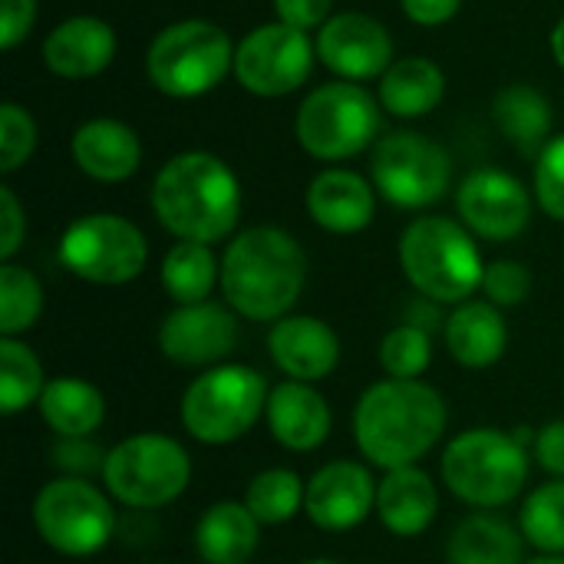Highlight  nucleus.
<instances>
[{
  "label": "nucleus",
  "mask_w": 564,
  "mask_h": 564,
  "mask_svg": "<svg viewBox=\"0 0 564 564\" xmlns=\"http://www.w3.org/2000/svg\"><path fill=\"white\" fill-rule=\"evenodd\" d=\"M446 96V73L430 56H400L383 76L377 99L397 119L430 116Z\"/></svg>",
  "instance_id": "obj_26"
},
{
  "label": "nucleus",
  "mask_w": 564,
  "mask_h": 564,
  "mask_svg": "<svg viewBox=\"0 0 564 564\" xmlns=\"http://www.w3.org/2000/svg\"><path fill=\"white\" fill-rule=\"evenodd\" d=\"M400 268L433 304H463L482 291L486 261L473 231L446 215H423L400 235Z\"/></svg>",
  "instance_id": "obj_4"
},
{
  "label": "nucleus",
  "mask_w": 564,
  "mask_h": 564,
  "mask_svg": "<svg viewBox=\"0 0 564 564\" xmlns=\"http://www.w3.org/2000/svg\"><path fill=\"white\" fill-rule=\"evenodd\" d=\"M221 284V261L212 245L175 241L162 258V288L175 304H202Z\"/></svg>",
  "instance_id": "obj_30"
},
{
  "label": "nucleus",
  "mask_w": 564,
  "mask_h": 564,
  "mask_svg": "<svg viewBox=\"0 0 564 564\" xmlns=\"http://www.w3.org/2000/svg\"><path fill=\"white\" fill-rule=\"evenodd\" d=\"M152 212L178 241L218 245L241 218V182L231 165L205 149L172 155L152 178Z\"/></svg>",
  "instance_id": "obj_2"
},
{
  "label": "nucleus",
  "mask_w": 564,
  "mask_h": 564,
  "mask_svg": "<svg viewBox=\"0 0 564 564\" xmlns=\"http://www.w3.org/2000/svg\"><path fill=\"white\" fill-rule=\"evenodd\" d=\"M535 456H539L545 473H552L555 479H564V420H555V423L539 430Z\"/></svg>",
  "instance_id": "obj_42"
},
{
  "label": "nucleus",
  "mask_w": 564,
  "mask_h": 564,
  "mask_svg": "<svg viewBox=\"0 0 564 564\" xmlns=\"http://www.w3.org/2000/svg\"><path fill=\"white\" fill-rule=\"evenodd\" d=\"M59 264L99 288H119L135 281L149 264V241L139 225L112 212L79 215L59 238Z\"/></svg>",
  "instance_id": "obj_10"
},
{
  "label": "nucleus",
  "mask_w": 564,
  "mask_h": 564,
  "mask_svg": "<svg viewBox=\"0 0 564 564\" xmlns=\"http://www.w3.org/2000/svg\"><path fill=\"white\" fill-rule=\"evenodd\" d=\"M370 182L393 208L423 212L446 198L453 185V159L436 139L397 129L377 139L370 155Z\"/></svg>",
  "instance_id": "obj_11"
},
{
  "label": "nucleus",
  "mask_w": 564,
  "mask_h": 564,
  "mask_svg": "<svg viewBox=\"0 0 564 564\" xmlns=\"http://www.w3.org/2000/svg\"><path fill=\"white\" fill-rule=\"evenodd\" d=\"M106 492L129 509L172 506L192 482L188 449L165 433H135L106 453Z\"/></svg>",
  "instance_id": "obj_9"
},
{
  "label": "nucleus",
  "mask_w": 564,
  "mask_h": 564,
  "mask_svg": "<svg viewBox=\"0 0 564 564\" xmlns=\"http://www.w3.org/2000/svg\"><path fill=\"white\" fill-rule=\"evenodd\" d=\"M377 486L370 466L334 459L311 476L304 512L324 532H350L377 512Z\"/></svg>",
  "instance_id": "obj_17"
},
{
  "label": "nucleus",
  "mask_w": 564,
  "mask_h": 564,
  "mask_svg": "<svg viewBox=\"0 0 564 564\" xmlns=\"http://www.w3.org/2000/svg\"><path fill=\"white\" fill-rule=\"evenodd\" d=\"M446 564H525V535L506 519L476 512L456 525Z\"/></svg>",
  "instance_id": "obj_29"
},
{
  "label": "nucleus",
  "mask_w": 564,
  "mask_h": 564,
  "mask_svg": "<svg viewBox=\"0 0 564 564\" xmlns=\"http://www.w3.org/2000/svg\"><path fill=\"white\" fill-rule=\"evenodd\" d=\"M307 284L301 241L274 225L238 231L221 254V294L235 314L274 324L291 314Z\"/></svg>",
  "instance_id": "obj_3"
},
{
  "label": "nucleus",
  "mask_w": 564,
  "mask_h": 564,
  "mask_svg": "<svg viewBox=\"0 0 564 564\" xmlns=\"http://www.w3.org/2000/svg\"><path fill=\"white\" fill-rule=\"evenodd\" d=\"M380 99L364 83L330 79L304 96L297 106L294 132L301 149L317 162H347L377 145L380 135Z\"/></svg>",
  "instance_id": "obj_7"
},
{
  "label": "nucleus",
  "mask_w": 564,
  "mask_h": 564,
  "mask_svg": "<svg viewBox=\"0 0 564 564\" xmlns=\"http://www.w3.org/2000/svg\"><path fill=\"white\" fill-rule=\"evenodd\" d=\"M449 406L423 380H380L354 406V440L370 466H416L446 433Z\"/></svg>",
  "instance_id": "obj_1"
},
{
  "label": "nucleus",
  "mask_w": 564,
  "mask_h": 564,
  "mask_svg": "<svg viewBox=\"0 0 564 564\" xmlns=\"http://www.w3.org/2000/svg\"><path fill=\"white\" fill-rule=\"evenodd\" d=\"M317 59L347 83H367L380 79L393 63V36L390 30L360 10H344L334 13L321 30H317Z\"/></svg>",
  "instance_id": "obj_15"
},
{
  "label": "nucleus",
  "mask_w": 564,
  "mask_h": 564,
  "mask_svg": "<svg viewBox=\"0 0 564 564\" xmlns=\"http://www.w3.org/2000/svg\"><path fill=\"white\" fill-rule=\"evenodd\" d=\"M440 512V489L420 466L390 469L377 486V516L397 539L423 535Z\"/></svg>",
  "instance_id": "obj_24"
},
{
  "label": "nucleus",
  "mask_w": 564,
  "mask_h": 564,
  "mask_svg": "<svg viewBox=\"0 0 564 564\" xmlns=\"http://www.w3.org/2000/svg\"><path fill=\"white\" fill-rule=\"evenodd\" d=\"M317 46L311 33H301L288 23H261L241 36L235 50V79L264 99H281L301 89L314 69Z\"/></svg>",
  "instance_id": "obj_13"
},
{
  "label": "nucleus",
  "mask_w": 564,
  "mask_h": 564,
  "mask_svg": "<svg viewBox=\"0 0 564 564\" xmlns=\"http://www.w3.org/2000/svg\"><path fill=\"white\" fill-rule=\"evenodd\" d=\"M301 564H344V562H337V558H307V562H301Z\"/></svg>",
  "instance_id": "obj_47"
},
{
  "label": "nucleus",
  "mask_w": 564,
  "mask_h": 564,
  "mask_svg": "<svg viewBox=\"0 0 564 564\" xmlns=\"http://www.w3.org/2000/svg\"><path fill=\"white\" fill-rule=\"evenodd\" d=\"M549 46H552L555 63L564 69V17L555 23V30H552V36H549Z\"/></svg>",
  "instance_id": "obj_45"
},
{
  "label": "nucleus",
  "mask_w": 564,
  "mask_h": 564,
  "mask_svg": "<svg viewBox=\"0 0 564 564\" xmlns=\"http://www.w3.org/2000/svg\"><path fill=\"white\" fill-rule=\"evenodd\" d=\"M36 149V119L20 102L0 106V172L10 175L30 162Z\"/></svg>",
  "instance_id": "obj_36"
},
{
  "label": "nucleus",
  "mask_w": 564,
  "mask_h": 564,
  "mask_svg": "<svg viewBox=\"0 0 564 564\" xmlns=\"http://www.w3.org/2000/svg\"><path fill=\"white\" fill-rule=\"evenodd\" d=\"M268 354L288 380L314 383L337 370L340 337L334 327L311 314H288L268 330Z\"/></svg>",
  "instance_id": "obj_18"
},
{
  "label": "nucleus",
  "mask_w": 564,
  "mask_h": 564,
  "mask_svg": "<svg viewBox=\"0 0 564 564\" xmlns=\"http://www.w3.org/2000/svg\"><path fill=\"white\" fill-rule=\"evenodd\" d=\"M238 347V317L231 307L202 301L178 304L159 327V350L175 367H218Z\"/></svg>",
  "instance_id": "obj_16"
},
{
  "label": "nucleus",
  "mask_w": 564,
  "mask_h": 564,
  "mask_svg": "<svg viewBox=\"0 0 564 564\" xmlns=\"http://www.w3.org/2000/svg\"><path fill=\"white\" fill-rule=\"evenodd\" d=\"M433 364V337L416 324L393 327L380 340V367L390 380H420Z\"/></svg>",
  "instance_id": "obj_35"
},
{
  "label": "nucleus",
  "mask_w": 564,
  "mask_h": 564,
  "mask_svg": "<svg viewBox=\"0 0 564 564\" xmlns=\"http://www.w3.org/2000/svg\"><path fill=\"white\" fill-rule=\"evenodd\" d=\"M532 192L549 218L564 221V132L552 135V142L535 155Z\"/></svg>",
  "instance_id": "obj_37"
},
{
  "label": "nucleus",
  "mask_w": 564,
  "mask_h": 564,
  "mask_svg": "<svg viewBox=\"0 0 564 564\" xmlns=\"http://www.w3.org/2000/svg\"><path fill=\"white\" fill-rule=\"evenodd\" d=\"M529 479V453L519 436L479 426L459 433L443 453V482L473 509L509 506Z\"/></svg>",
  "instance_id": "obj_8"
},
{
  "label": "nucleus",
  "mask_w": 564,
  "mask_h": 564,
  "mask_svg": "<svg viewBox=\"0 0 564 564\" xmlns=\"http://www.w3.org/2000/svg\"><path fill=\"white\" fill-rule=\"evenodd\" d=\"M459 221L486 241H516L532 221V195L512 172L476 169L456 188Z\"/></svg>",
  "instance_id": "obj_14"
},
{
  "label": "nucleus",
  "mask_w": 564,
  "mask_h": 564,
  "mask_svg": "<svg viewBox=\"0 0 564 564\" xmlns=\"http://www.w3.org/2000/svg\"><path fill=\"white\" fill-rule=\"evenodd\" d=\"M59 466L63 469H69V476H79V473H89V459L86 456H99L93 446H86L83 440H66V446H59ZM79 479H86V476H79Z\"/></svg>",
  "instance_id": "obj_44"
},
{
  "label": "nucleus",
  "mask_w": 564,
  "mask_h": 564,
  "mask_svg": "<svg viewBox=\"0 0 564 564\" xmlns=\"http://www.w3.org/2000/svg\"><path fill=\"white\" fill-rule=\"evenodd\" d=\"M119 40L112 23L93 13L59 20L43 40V66L59 79H93L116 59Z\"/></svg>",
  "instance_id": "obj_19"
},
{
  "label": "nucleus",
  "mask_w": 564,
  "mask_h": 564,
  "mask_svg": "<svg viewBox=\"0 0 564 564\" xmlns=\"http://www.w3.org/2000/svg\"><path fill=\"white\" fill-rule=\"evenodd\" d=\"M36 410L59 440H86L106 420V397L89 380L56 377V380H46V390Z\"/></svg>",
  "instance_id": "obj_28"
},
{
  "label": "nucleus",
  "mask_w": 564,
  "mask_h": 564,
  "mask_svg": "<svg viewBox=\"0 0 564 564\" xmlns=\"http://www.w3.org/2000/svg\"><path fill=\"white\" fill-rule=\"evenodd\" d=\"M261 545V522L245 502H215L195 525V552L205 564H248Z\"/></svg>",
  "instance_id": "obj_25"
},
{
  "label": "nucleus",
  "mask_w": 564,
  "mask_h": 564,
  "mask_svg": "<svg viewBox=\"0 0 564 564\" xmlns=\"http://www.w3.org/2000/svg\"><path fill=\"white\" fill-rule=\"evenodd\" d=\"M268 430L291 453H314L327 443L334 413L324 393L301 380H284L268 397Z\"/></svg>",
  "instance_id": "obj_22"
},
{
  "label": "nucleus",
  "mask_w": 564,
  "mask_h": 564,
  "mask_svg": "<svg viewBox=\"0 0 564 564\" xmlns=\"http://www.w3.org/2000/svg\"><path fill=\"white\" fill-rule=\"evenodd\" d=\"M26 238V215L10 185H0V261H13Z\"/></svg>",
  "instance_id": "obj_39"
},
{
  "label": "nucleus",
  "mask_w": 564,
  "mask_h": 564,
  "mask_svg": "<svg viewBox=\"0 0 564 564\" xmlns=\"http://www.w3.org/2000/svg\"><path fill=\"white\" fill-rule=\"evenodd\" d=\"M43 314V284L23 264H0V334L20 337Z\"/></svg>",
  "instance_id": "obj_33"
},
{
  "label": "nucleus",
  "mask_w": 564,
  "mask_h": 564,
  "mask_svg": "<svg viewBox=\"0 0 564 564\" xmlns=\"http://www.w3.org/2000/svg\"><path fill=\"white\" fill-rule=\"evenodd\" d=\"M307 499V486L294 469H264L245 489V506L261 525H284L291 522Z\"/></svg>",
  "instance_id": "obj_32"
},
{
  "label": "nucleus",
  "mask_w": 564,
  "mask_h": 564,
  "mask_svg": "<svg viewBox=\"0 0 564 564\" xmlns=\"http://www.w3.org/2000/svg\"><path fill=\"white\" fill-rule=\"evenodd\" d=\"M334 0H274V17L278 23H288L301 33L321 30L334 13Z\"/></svg>",
  "instance_id": "obj_41"
},
{
  "label": "nucleus",
  "mask_w": 564,
  "mask_h": 564,
  "mask_svg": "<svg viewBox=\"0 0 564 564\" xmlns=\"http://www.w3.org/2000/svg\"><path fill=\"white\" fill-rule=\"evenodd\" d=\"M443 337L459 367L486 370L506 357L509 324L502 317V307H496L492 301H463L443 324Z\"/></svg>",
  "instance_id": "obj_23"
},
{
  "label": "nucleus",
  "mask_w": 564,
  "mask_h": 564,
  "mask_svg": "<svg viewBox=\"0 0 564 564\" xmlns=\"http://www.w3.org/2000/svg\"><path fill=\"white\" fill-rule=\"evenodd\" d=\"M46 390L40 357L17 337H0V413L17 416Z\"/></svg>",
  "instance_id": "obj_31"
},
{
  "label": "nucleus",
  "mask_w": 564,
  "mask_h": 564,
  "mask_svg": "<svg viewBox=\"0 0 564 564\" xmlns=\"http://www.w3.org/2000/svg\"><path fill=\"white\" fill-rule=\"evenodd\" d=\"M69 155L86 178L102 185H119L139 172L142 142L129 122L112 116H96L76 126V132L69 135Z\"/></svg>",
  "instance_id": "obj_20"
},
{
  "label": "nucleus",
  "mask_w": 564,
  "mask_h": 564,
  "mask_svg": "<svg viewBox=\"0 0 564 564\" xmlns=\"http://www.w3.org/2000/svg\"><path fill=\"white\" fill-rule=\"evenodd\" d=\"M304 205L317 228L330 235H357L377 215V188L360 172L334 165L311 178Z\"/></svg>",
  "instance_id": "obj_21"
},
{
  "label": "nucleus",
  "mask_w": 564,
  "mask_h": 564,
  "mask_svg": "<svg viewBox=\"0 0 564 564\" xmlns=\"http://www.w3.org/2000/svg\"><path fill=\"white\" fill-rule=\"evenodd\" d=\"M36 23V0H0V50H17Z\"/></svg>",
  "instance_id": "obj_40"
},
{
  "label": "nucleus",
  "mask_w": 564,
  "mask_h": 564,
  "mask_svg": "<svg viewBox=\"0 0 564 564\" xmlns=\"http://www.w3.org/2000/svg\"><path fill=\"white\" fill-rule=\"evenodd\" d=\"M271 387L248 364H218L198 373L178 406L185 433L205 446H228L248 436L268 413Z\"/></svg>",
  "instance_id": "obj_6"
},
{
  "label": "nucleus",
  "mask_w": 564,
  "mask_h": 564,
  "mask_svg": "<svg viewBox=\"0 0 564 564\" xmlns=\"http://www.w3.org/2000/svg\"><path fill=\"white\" fill-rule=\"evenodd\" d=\"M492 122L522 155H539L552 142L555 112L542 89L529 83H509L492 99Z\"/></svg>",
  "instance_id": "obj_27"
},
{
  "label": "nucleus",
  "mask_w": 564,
  "mask_h": 564,
  "mask_svg": "<svg viewBox=\"0 0 564 564\" xmlns=\"http://www.w3.org/2000/svg\"><path fill=\"white\" fill-rule=\"evenodd\" d=\"M33 525L53 552L66 558H89L109 545L116 532V509L89 479L63 476L36 492Z\"/></svg>",
  "instance_id": "obj_12"
},
{
  "label": "nucleus",
  "mask_w": 564,
  "mask_h": 564,
  "mask_svg": "<svg viewBox=\"0 0 564 564\" xmlns=\"http://www.w3.org/2000/svg\"><path fill=\"white\" fill-rule=\"evenodd\" d=\"M525 564H564V555H535Z\"/></svg>",
  "instance_id": "obj_46"
},
{
  "label": "nucleus",
  "mask_w": 564,
  "mask_h": 564,
  "mask_svg": "<svg viewBox=\"0 0 564 564\" xmlns=\"http://www.w3.org/2000/svg\"><path fill=\"white\" fill-rule=\"evenodd\" d=\"M529 291H532V271L522 261L502 258V261L486 264L482 294L496 307H519L529 297Z\"/></svg>",
  "instance_id": "obj_38"
},
{
  "label": "nucleus",
  "mask_w": 564,
  "mask_h": 564,
  "mask_svg": "<svg viewBox=\"0 0 564 564\" xmlns=\"http://www.w3.org/2000/svg\"><path fill=\"white\" fill-rule=\"evenodd\" d=\"M400 7L416 26H443L459 13L463 0H400Z\"/></svg>",
  "instance_id": "obj_43"
},
{
  "label": "nucleus",
  "mask_w": 564,
  "mask_h": 564,
  "mask_svg": "<svg viewBox=\"0 0 564 564\" xmlns=\"http://www.w3.org/2000/svg\"><path fill=\"white\" fill-rule=\"evenodd\" d=\"M519 529L532 549L542 555H564V479L545 482L529 492Z\"/></svg>",
  "instance_id": "obj_34"
},
{
  "label": "nucleus",
  "mask_w": 564,
  "mask_h": 564,
  "mask_svg": "<svg viewBox=\"0 0 564 564\" xmlns=\"http://www.w3.org/2000/svg\"><path fill=\"white\" fill-rule=\"evenodd\" d=\"M235 43L215 20L188 17L159 30L145 50V76L169 99H195L235 76Z\"/></svg>",
  "instance_id": "obj_5"
}]
</instances>
